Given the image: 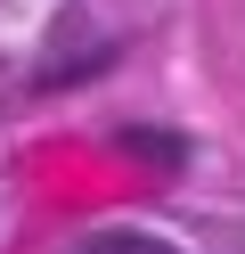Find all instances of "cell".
Returning <instances> with one entry per match:
<instances>
[{"label": "cell", "mask_w": 245, "mask_h": 254, "mask_svg": "<svg viewBox=\"0 0 245 254\" xmlns=\"http://www.w3.org/2000/svg\"><path fill=\"white\" fill-rule=\"evenodd\" d=\"M82 254H180V246H163V238H147V230H106V238H90Z\"/></svg>", "instance_id": "1"}]
</instances>
